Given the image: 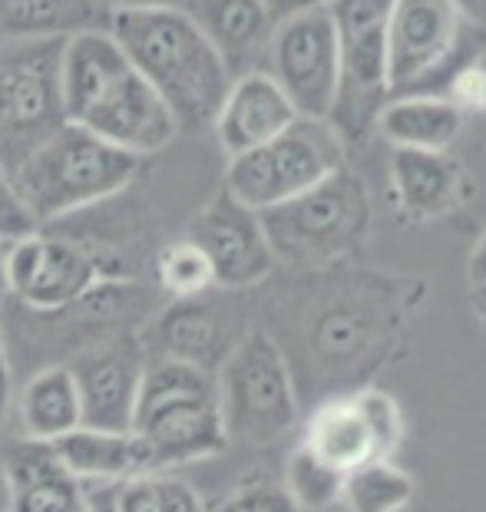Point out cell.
Instances as JSON below:
<instances>
[{
	"label": "cell",
	"mask_w": 486,
	"mask_h": 512,
	"mask_svg": "<svg viewBox=\"0 0 486 512\" xmlns=\"http://www.w3.org/2000/svg\"><path fill=\"white\" fill-rule=\"evenodd\" d=\"M14 364H10V344H7V331L0 324V433L10 423V413H14Z\"/></svg>",
	"instance_id": "836d02e7"
},
{
	"label": "cell",
	"mask_w": 486,
	"mask_h": 512,
	"mask_svg": "<svg viewBox=\"0 0 486 512\" xmlns=\"http://www.w3.org/2000/svg\"><path fill=\"white\" fill-rule=\"evenodd\" d=\"M37 228L40 225L34 215H30L24 199H20L10 172L0 169V238H4V242H17V238L34 235Z\"/></svg>",
	"instance_id": "1f68e13d"
},
{
	"label": "cell",
	"mask_w": 486,
	"mask_h": 512,
	"mask_svg": "<svg viewBox=\"0 0 486 512\" xmlns=\"http://www.w3.org/2000/svg\"><path fill=\"white\" fill-rule=\"evenodd\" d=\"M467 278H470V285H486V232H483V238L477 242V248L470 252Z\"/></svg>",
	"instance_id": "d590c367"
},
{
	"label": "cell",
	"mask_w": 486,
	"mask_h": 512,
	"mask_svg": "<svg viewBox=\"0 0 486 512\" xmlns=\"http://www.w3.org/2000/svg\"><path fill=\"white\" fill-rule=\"evenodd\" d=\"M298 116L331 119L341 90V53L328 7L305 10L275 24L265 67Z\"/></svg>",
	"instance_id": "8fae6325"
},
{
	"label": "cell",
	"mask_w": 486,
	"mask_h": 512,
	"mask_svg": "<svg viewBox=\"0 0 486 512\" xmlns=\"http://www.w3.org/2000/svg\"><path fill=\"white\" fill-rule=\"evenodd\" d=\"M83 512H86V509H83Z\"/></svg>",
	"instance_id": "b9f144b4"
},
{
	"label": "cell",
	"mask_w": 486,
	"mask_h": 512,
	"mask_svg": "<svg viewBox=\"0 0 486 512\" xmlns=\"http://www.w3.org/2000/svg\"><path fill=\"white\" fill-rule=\"evenodd\" d=\"M156 288L166 294L169 301L182 298H202L215 288V275L205 252L189 242V238H176V242L162 245L156 255Z\"/></svg>",
	"instance_id": "83f0119b"
},
{
	"label": "cell",
	"mask_w": 486,
	"mask_h": 512,
	"mask_svg": "<svg viewBox=\"0 0 486 512\" xmlns=\"http://www.w3.org/2000/svg\"><path fill=\"white\" fill-rule=\"evenodd\" d=\"M146 159L103 143L83 126H60L14 176L20 199L40 228L116 199L136 182Z\"/></svg>",
	"instance_id": "277c9868"
},
{
	"label": "cell",
	"mask_w": 486,
	"mask_h": 512,
	"mask_svg": "<svg viewBox=\"0 0 486 512\" xmlns=\"http://www.w3.org/2000/svg\"><path fill=\"white\" fill-rule=\"evenodd\" d=\"M100 4L116 14V10H143V7H182L186 0H100Z\"/></svg>",
	"instance_id": "8d00e7d4"
},
{
	"label": "cell",
	"mask_w": 486,
	"mask_h": 512,
	"mask_svg": "<svg viewBox=\"0 0 486 512\" xmlns=\"http://www.w3.org/2000/svg\"><path fill=\"white\" fill-rule=\"evenodd\" d=\"M4 512H83L80 479L57 460L50 443L10 440L0 450Z\"/></svg>",
	"instance_id": "e0dca14e"
},
{
	"label": "cell",
	"mask_w": 486,
	"mask_h": 512,
	"mask_svg": "<svg viewBox=\"0 0 486 512\" xmlns=\"http://www.w3.org/2000/svg\"><path fill=\"white\" fill-rule=\"evenodd\" d=\"M265 4L275 14V20H285V17H295V14H305V10L328 7L331 0H265Z\"/></svg>",
	"instance_id": "e575fe53"
},
{
	"label": "cell",
	"mask_w": 486,
	"mask_h": 512,
	"mask_svg": "<svg viewBox=\"0 0 486 512\" xmlns=\"http://www.w3.org/2000/svg\"><path fill=\"white\" fill-rule=\"evenodd\" d=\"M470 288H473V294H470V298H473V311H477L480 321L486 324V285H470Z\"/></svg>",
	"instance_id": "74e56055"
},
{
	"label": "cell",
	"mask_w": 486,
	"mask_h": 512,
	"mask_svg": "<svg viewBox=\"0 0 486 512\" xmlns=\"http://www.w3.org/2000/svg\"><path fill=\"white\" fill-rule=\"evenodd\" d=\"M242 337V334H239ZM239 337H229V321L215 304L202 298L169 301L136 331L143 357H172L202 370H219Z\"/></svg>",
	"instance_id": "9a60e30c"
},
{
	"label": "cell",
	"mask_w": 486,
	"mask_h": 512,
	"mask_svg": "<svg viewBox=\"0 0 486 512\" xmlns=\"http://www.w3.org/2000/svg\"><path fill=\"white\" fill-rule=\"evenodd\" d=\"M17 427L24 440L53 443L83 427V403L70 364H47L14 397Z\"/></svg>",
	"instance_id": "7402d4cb"
},
{
	"label": "cell",
	"mask_w": 486,
	"mask_h": 512,
	"mask_svg": "<svg viewBox=\"0 0 486 512\" xmlns=\"http://www.w3.org/2000/svg\"><path fill=\"white\" fill-rule=\"evenodd\" d=\"M391 192L397 212L410 222H430L453 212L467 195V176L447 152L394 149Z\"/></svg>",
	"instance_id": "d6986e66"
},
{
	"label": "cell",
	"mask_w": 486,
	"mask_h": 512,
	"mask_svg": "<svg viewBox=\"0 0 486 512\" xmlns=\"http://www.w3.org/2000/svg\"><path fill=\"white\" fill-rule=\"evenodd\" d=\"M282 489L298 512H324L341 503L344 473L324 463L305 443H298L285 460Z\"/></svg>",
	"instance_id": "4316f807"
},
{
	"label": "cell",
	"mask_w": 486,
	"mask_h": 512,
	"mask_svg": "<svg viewBox=\"0 0 486 512\" xmlns=\"http://www.w3.org/2000/svg\"><path fill=\"white\" fill-rule=\"evenodd\" d=\"M100 278H106V271L93 248L37 228L34 235L10 242L0 285L24 311L53 314L70 308Z\"/></svg>",
	"instance_id": "7c38bea8"
},
{
	"label": "cell",
	"mask_w": 486,
	"mask_h": 512,
	"mask_svg": "<svg viewBox=\"0 0 486 512\" xmlns=\"http://www.w3.org/2000/svg\"><path fill=\"white\" fill-rule=\"evenodd\" d=\"M106 30L172 110L179 133L212 126L232 73L186 7L116 10Z\"/></svg>",
	"instance_id": "7a4b0ae2"
},
{
	"label": "cell",
	"mask_w": 486,
	"mask_h": 512,
	"mask_svg": "<svg viewBox=\"0 0 486 512\" xmlns=\"http://www.w3.org/2000/svg\"><path fill=\"white\" fill-rule=\"evenodd\" d=\"M301 443L341 473H351L354 466L374 460L371 437H367V427H364L361 413L354 410L351 397L321 403V407L311 413V420L305 423Z\"/></svg>",
	"instance_id": "cb8c5ba5"
},
{
	"label": "cell",
	"mask_w": 486,
	"mask_h": 512,
	"mask_svg": "<svg viewBox=\"0 0 486 512\" xmlns=\"http://www.w3.org/2000/svg\"><path fill=\"white\" fill-rule=\"evenodd\" d=\"M129 430L146 443L153 470H176L225 453L229 433L215 374L172 357H146Z\"/></svg>",
	"instance_id": "3957f363"
},
{
	"label": "cell",
	"mask_w": 486,
	"mask_h": 512,
	"mask_svg": "<svg viewBox=\"0 0 486 512\" xmlns=\"http://www.w3.org/2000/svg\"><path fill=\"white\" fill-rule=\"evenodd\" d=\"M394 0H331V20L341 53V90L328 123L344 146L367 136L387 103L384 43Z\"/></svg>",
	"instance_id": "30bf717a"
},
{
	"label": "cell",
	"mask_w": 486,
	"mask_h": 512,
	"mask_svg": "<svg viewBox=\"0 0 486 512\" xmlns=\"http://www.w3.org/2000/svg\"><path fill=\"white\" fill-rule=\"evenodd\" d=\"M460 7L467 10L470 17L477 14V17H483V20H486V0H460Z\"/></svg>",
	"instance_id": "f35d334b"
},
{
	"label": "cell",
	"mask_w": 486,
	"mask_h": 512,
	"mask_svg": "<svg viewBox=\"0 0 486 512\" xmlns=\"http://www.w3.org/2000/svg\"><path fill=\"white\" fill-rule=\"evenodd\" d=\"M113 512H209L199 489L172 470H149L120 479Z\"/></svg>",
	"instance_id": "484cf974"
},
{
	"label": "cell",
	"mask_w": 486,
	"mask_h": 512,
	"mask_svg": "<svg viewBox=\"0 0 486 512\" xmlns=\"http://www.w3.org/2000/svg\"><path fill=\"white\" fill-rule=\"evenodd\" d=\"M60 93L67 123L139 159L156 156L179 136L176 116L136 73L110 30H86L63 40Z\"/></svg>",
	"instance_id": "6da1fadb"
},
{
	"label": "cell",
	"mask_w": 486,
	"mask_h": 512,
	"mask_svg": "<svg viewBox=\"0 0 486 512\" xmlns=\"http://www.w3.org/2000/svg\"><path fill=\"white\" fill-rule=\"evenodd\" d=\"M60 50L63 40H0V169L10 176L67 126Z\"/></svg>",
	"instance_id": "9c48e42d"
},
{
	"label": "cell",
	"mask_w": 486,
	"mask_h": 512,
	"mask_svg": "<svg viewBox=\"0 0 486 512\" xmlns=\"http://www.w3.org/2000/svg\"><path fill=\"white\" fill-rule=\"evenodd\" d=\"M417 496V483L394 460L374 456L344 473L341 503L348 512H404Z\"/></svg>",
	"instance_id": "d4e9b609"
},
{
	"label": "cell",
	"mask_w": 486,
	"mask_h": 512,
	"mask_svg": "<svg viewBox=\"0 0 486 512\" xmlns=\"http://www.w3.org/2000/svg\"><path fill=\"white\" fill-rule=\"evenodd\" d=\"M298 113L285 90L265 70H248L232 76L219 110H215L212 129L225 156H242L275 139L295 123Z\"/></svg>",
	"instance_id": "2e32d148"
},
{
	"label": "cell",
	"mask_w": 486,
	"mask_h": 512,
	"mask_svg": "<svg viewBox=\"0 0 486 512\" xmlns=\"http://www.w3.org/2000/svg\"><path fill=\"white\" fill-rule=\"evenodd\" d=\"M371 337V318L358 308H334L318 321L315 328V347L324 357L344 361V357L358 354Z\"/></svg>",
	"instance_id": "f546056e"
},
{
	"label": "cell",
	"mask_w": 486,
	"mask_h": 512,
	"mask_svg": "<svg viewBox=\"0 0 486 512\" xmlns=\"http://www.w3.org/2000/svg\"><path fill=\"white\" fill-rule=\"evenodd\" d=\"M467 113L444 93L420 96H394L381 106L374 129L394 149H420V152H447L463 133Z\"/></svg>",
	"instance_id": "ffe728a7"
},
{
	"label": "cell",
	"mask_w": 486,
	"mask_h": 512,
	"mask_svg": "<svg viewBox=\"0 0 486 512\" xmlns=\"http://www.w3.org/2000/svg\"><path fill=\"white\" fill-rule=\"evenodd\" d=\"M351 403H354V410L361 413L367 437H371V446H374V456L391 460L397 453V446L404 443V430H407L401 403L391 394H384V390H358V394L351 397Z\"/></svg>",
	"instance_id": "f1b7e54d"
},
{
	"label": "cell",
	"mask_w": 486,
	"mask_h": 512,
	"mask_svg": "<svg viewBox=\"0 0 486 512\" xmlns=\"http://www.w3.org/2000/svg\"><path fill=\"white\" fill-rule=\"evenodd\" d=\"M258 215L275 261L295 268L331 265L361 248L371 232V199L348 162L308 192Z\"/></svg>",
	"instance_id": "8992f818"
},
{
	"label": "cell",
	"mask_w": 486,
	"mask_h": 512,
	"mask_svg": "<svg viewBox=\"0 0 486 512\" xmlns=\"http://www.w3.org/2000/svg\"><path fill=\"white\" fill-rule=\"evenodd\" d=\"M77 377L80 403H83V427L100 430H129L143 377V347L136 334L110 337L103 344H93L86 351L73 354L67 361Z\"/></svg>",
	"instance_id": "5bb4252c"
},
{
	"label": "cell",
	"mask_w": 486,
	"mask_h": 512,
	"mask_svg": "<svg viewBox=\"0 0 486 512\" xmlns=\"http://www.w3.org/2000/svg\"><path fill=\"white\" fill-rule=\"evenodd\" d=\"M212 512H298L291 503L282 483H268V479H252L232 489Z\"/></svg>",
	"instance_id": "4dcf8cb0"
},
{
	"label": "cell",
	"mask_w": 486,
	"mask_h": 512,
	"mask_svg": "<svg viewBox=\"0 0 486 512\" xmlns=\"http://www.w3.org/2000/svg\"><path fill=\"white\" fill-rule=\"evenodd\" d=\"M229 443L265 446L298 423V397L282 344L262 328L245 331L215 370Z\"/></svg>",
	"instance_id": "52a82bcc"
},
{
	"label": "cell",
	"mask_w": 486,
	"mask_h": 512,
	"mask_svg": "<svg viewBox=\"0 0 486 512\" xmlns=\"http://www.w3.org/2000/svg\"><path fill=\"white\" fill-rule=\"evenodd\" d=\"M348 162V146L328 119L298 116L285 133L229 159L225 185L248 209L265 212L311 185L328 179Z\"/></svg>",
	"instance_id": "ba28073f"
},
{
	"label": "cell",
	"mask_w": 486,
	"mask_h": 512,
	"mask_svg": "<svg viewBox=\"0 0 486 512\" xmlns=\"http://www.w3.org/2000/svg\"><path fill=\"white\" fill-rule=\"evenodd\" d=\"M106 27L100 0H0V40H67Z\"/></svg>",
	"instance_id": "603a6c76"
},
{
	"label": "cell",
	"mask_w": 486,
	"mask_h": 512,
	"mask_svg": "<svg viewBox=\"0 0 486 512\" xmlns=\"http://www.w3.org/2000/svg\"><path fill=\"white\" fill-rule=\"evenodd\" d=\"M460 0H394L387 17V100L447 90L467 63L480 60L483 40Z\"/></svg>",
	"instance_id": "5b68a950"
},
{
	"label": "cell",
	"mask_w": 486,
	"mask_h": 512,
	"mask_svg": "<svg viewBox=\"0 0 486 512\" xmlns=\"http://www.w3.org/2000/svg\"><path fill=\"white\" fill-rule=\"evenodd\" d=\"M7 248H10V242H4V238H0V275H4V261H7Z\"/></svg>",
	"instance_id": "ab89813d"
},
{
	"label": "cell",
	"mask_w": 486,
	"mask_h": 512,
	"mask_svg": "<svg viewBox=\"0 0 486 512\" xmlns=\"http://www.w3.org/2000/svg\"><path fill=\"white\" fill-rule=\"evenodd\" d=\"M444 96H450L463 113H486V60L467 63L450 80Z\"/></svg>",
	"instance_id": "d6a6232c"
},
{
	"label": "cell",
	"mask_w": 486,
	"mask_h": 512,
	"mask_svg": "<svg viewBox=\"0 0 486 512\" xmlns=\"http://www.w3.org/2000/svg\"><path fill=\"white\" fill-rule=\"evenodd\" d=\"M182 7L219 50L232 76L265 67L268 40L278 24L265 0H186Z\"/></svg>",
	"instance_id": "ac0fdd59"
},
{
	"label": "cell",
	"mask_w": 486,
	"mask_h": 512,
	"mask_svg": "<svg viewBox=\"0 0 486 512\" xmlns=\"http://www.w3.org/2000/svg\"><path fill=\"white\" fill-rule=\"evenodd\" d=\"M53 453L80 483L96 479H129L153 470V456L146 443L133 430H100V427H77L67 437L53 440Z\"/></svg>",
	"instance_id": "44dd1931"
},
{
	"label": "cell",
	"mask_w": 486,
	"mask_h": 512,
	"mask_svg": "<svg viewBox=\"0 0 486 512\" xmlns=\"http://www.w3.org/2000/svg\"><path fill=\"white\" fill-rule=\"evenodd\" d=\"M186 238L205 252L215 275V288L225 291L252 288L272 275L278 265L265 238L262 215L242 205L229 189L215 192L192 215Z\"/></svg>",
	"instance_id": "4fadbf2b"
},
{
	"label": "cell",
	"mask_w": 486,
	"mask_h": 512,
	"mask_svg": "<svg viewBox=\"0 0 486 512\" xmlns=\"http://www.w3.org/2000/svg\"><path fill=\"white\" fill-rule=\"evenodd\" d=\"M7 509V496H4V473H0V512Z\"/></svg>",
	"instance_id": "60d3db41"
}]
</instances>
